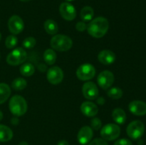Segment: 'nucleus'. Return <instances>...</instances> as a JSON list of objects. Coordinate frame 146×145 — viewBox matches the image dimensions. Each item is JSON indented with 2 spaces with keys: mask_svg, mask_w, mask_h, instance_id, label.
Returning <instances> with one entry per match:
<instances>
[{
  "mask_svg": "<svg viewBox=\"0 0 146 145\" xmlns=\"http://www.w3.org/2000/svg\"><path fill=\"white\" fill-rule=\"evenodd\" d=\"M88 145H108L106 141L102 138H96L90 142Z\"/></svg>",
  "mask_w": 146,
  "mask_h": 145,
  "instance_id": "29",
  "label": "nucleus"
},
{
  "mask_svg": "<svg viewBox=\"0 0 146 145\" xmlns=\"http://www.w3.org/2000/svg\"><path fill=\"white\" fill-rule=\"evenodd\" d=\"M115 54L110 50H103L98 53V59L104 65H110L115 62Z\"/></svg>",
  "mask_w": 146,
  "mask_h": 145,
  "instance_id": "16",
  "label": "nucleus"
},
{
  "mask_svg": "<svg viewBox=\"0 0 146 145\" xmlns=\"http://www.w3.org/2000/svg\"><path fill=\"white\" fill-rule=\"evenodd\" d=\"M11 95L10 87L4 82L0 83V104H3L8 100Z\"/></svg>",
  "mask_w": 146,
  "mask_h": 145,
  "instance_id": "20",
  "label": "nucleus"
},
{
  "mask_svg": "<svg viewBox=\"0 0 146 145\" xmlns=\"http://www.w3.org/2000/svg\"><path fill=\"white\" fill-rule=\"evenodd\" d=\"M9 107L11 113L17 117L24 115L28 109V105L26 100L19 95L11 97L9 102Z\"/></svg>",
  "mask_w": 146,
  "mask_h": 145,
  "instance_id": "2",
  "label": "nucleus"
},
{
  "mask_svg": "<svg viewBox=\"0 0 146 145\" xmlns=\"http://www.w3.org/2000/svg\"><path fill=\"white\" fill-rule=\"evenodd\" d=\"M101 136L106 141H113L118 138L121 134V128L116 124L109 123L103 127L101 129Z\"/></svg>",
  "mask_w": 146,
  "mask_h": 145,
  "instance_id": "5",
  "label": "nucleus"
},
{
  "mask_svg": "<svg viewBox=\"0 0 146 145\" xmlns=\"http://www.w3.org/2000/svg\"><path fill=\"white\" fill-rule=\"evenodd\" d=\"M145 132L144 124L140 120L131 122L128 125L126 132L128 136L132 139H138L143 136Z\"/></svg>",
  "mask_w": 146,
  "mask_h": 145,
  "instance_id": "6",
  "label": "nucleus"
},
{
  "mask_svg": "<svg viewBox=\"0 0 146 145\" xmlns=\"http://www.w3.org/2000/svg\"><path fill=\"white\" fill-rule=\"evenodd\" d=\"M13 137V132L9 127L0 125V142H6L11 140Z\"/></svg>",
  "mask_w": 146,
  "mask_h": 145,
  "instance_id": "18",
  "label": "nucleus"
},
{
  "mask_svg": "<svg viewBox=\"0 0 146 145\" xmlns=\"http://www.w3.org/2000/svg\"><path fill=\"white\" fill-rule=\"evenodd\" d=\"M66 1H74V0H66Z\"/></svg>",
  "mask_w": 146,
  "mask_h": 145,
  "instance_id": "37",
  "label": "nucleus"
},
{
  "mask_svg": "<svg viewBox=\"0 0 146 145\" xmlns=\"http://www.w3.org/2000/svg\"><path fill=\"white\" fill-rule=\"evenodd\" d=\"M93 136L94 132L92 128L89 126H84L78 131L77 139L81 145H85L89 143L93 138Z\"/></svg>",
  "mask_w": 146,
  "mask_h": 145,
  "instance_id": "13",
  "label": "nucleus"
},
{
  "mask_svg": "<svg viewBox=\"0 0 146 145\" xmlns=\"http://www.w3.org/2000/svg\"><path fill=\"white\" fill-rule=\"evenodd\" d=\"M44 27L47 34L50 35H55L58 31V26L55 21L52 19H47L44 22Z\"/></svg>",
  "mask_w": 146,
  "mask_h": 145,
  "instance_id": "19",
  "label": "nucleus"
},
{
  "mask_svg": "<svg viewBox=\"0 0 146 145\" xmlns=\"http://www.w3.org/2000/svg\"><path fill=\"white\" fill-rule=\"evenodd\" d=\"M114 145H133L132 142L128 139H121L117 140Z\"/></svg>",
  "mask_w": 146,
  "mask_h": 145,
  "instance_id": "31",
  "label": "nucleus"
},
{
  "mask_svg": "<svg viewBox=\"0 0 146 145\" xmlns=\"http://www.w3.org/2000/svg\"><path fill=\"white\" fill-rule=\"evenodd\" d=\"M112 117L117 124L123 125L126 120V114L121 108H115L112 112Z\"/></svg>",
  "mask_w": 146,
  "mask_h": 145,
  "instance_id": "17",
  "label": "nucleus"
},
{
  "mask_svg": "<svg viewBox=\"0 0 146 145\" xmlns=\"http://www.w3.org/2000/svg\"><path fill=\"white\" fill-rule=\"evenodd\" d=\"M46 78L52 85H58L64 79V72L58 66L51 67L47 71Z\"/></svg>",
  "mask_w": 146,
  "mask_h": 145,
  "instance_id": "10",
  "label": "nucleus"
},
{
  "mask_svg": "<svg viewBox=\"0 0 146 145\" xmlns=\"http://www.w3.org/2000/svg\"><path fill=\"white\" fill-rule=\"evenodd\" d=\"M109 23L107 18L99 16L91 20L87 25V31L88 34L96 38L104 36L108 32Z\"/></svg>",
  "mask_w": 146,
  "mask_h": 145,
  "instance_id": "1",
  "label": "nucleus"
},
{
  "mask_svg": "<svg viewBox=\"0 0 146 145\" xmlns=\"http://www.w3.org/2000/svg\"><path fill=\"white\" fill-rule=\"evenodd\" d=\"M20 72L22 75L25 77H29L31 76L35 72V68L34 66L30 63H24L19 68Z\"/></svg>",
  "mask_w": 146,
  "mask_h": 145,
  "instance_id": "23",
  "label": "nucleus"
},
{
  "mask_svg": "<svg viewBox=\"0 0 146 145\" xmlns=\"http://www.w3.org/2000/svg\"><path fill=\"white\" fill-rule=\"evenodd\" d=\"M44 58L48 65H54L56 61V53L53 49L48 48L44 51Z\"/></svg>",
  "mask_w": 146,
  "mask_h": 145,
  "instance_id": "22",
  "label": "nucleus"
},
{
  "mask_svg": "<svg viewBox=\"0 0 146 145\" xmlns=\"http://www.w3.org/2000/svg\"><path fill=\"white\" fill-rule=\"evenodd\" d=\"M1 33H0V41H1Z\"/></svg>",
  "mask_w": 146,
  "mask_h": 145,
  "instance_id": "38",
  "label": "nucleus"
},
{
  "mask_svg": "<svg viewBox=\"0 0 146 145\" xmlns=\"http://www.w3.org/2000/svg\"><path fill=\"white\" fill-rule=\"evenodd\" d=\"M27 86V82L25 79L22 78H17L11 82V87L14 90L17 91H21L25 89Z\"/></svg>",
  "mask_w": 146,
  "mask_h": 145,
  "instance_id": "24",
  "label": "nucleus"
},
{
  "mask_svg": "<svg viewBox=\"0 0 146 145\" xmlns=\"http://www.w3.org/2000/svg\"><path fill=\"white\" fill-rule=\"evenodd\" d=\"M96 75V69L93 65L85 63L80 65L76 71V76L79 80L87 81L94 78Z\"/></svg>",
  "mask_w": 146,
  "mask_h": 145,
  "instance_id": "7",
  "label": "nucleus"
},
{
  "mask_svg": "<svg viewBox=\"0 0 146 145\" xmlns=\"http://www.w3.org/2000/svg\"><path fill=\"white\" fill-rule=\"evenodd\" d=\"M3 119V113L1 110H0V121Z\"/></svg>",
  "mask_w": 146,
  "mask_h": 145,
  "instance_id": "35",
  "label": "nucleus"
},
{
  "mask_svg": "<svg viewBox=\"0 0 146 145\" xmlns=\"http://www.w3.org/2000/svg\"><path fill=\"white\" fill-rule=\"evenodd\" d=\"M91 127L92 128V129L94 130H98L101 128L102 126V122H101V119L98 117H94L92 118L91 121Z\"/></svg>",
  "mask_w": 146,
  "mask_h": 145,
  "instance_id": "28",
  "label": "nucleus"
},
{
  "mask_svg": "<svg viewBox=\"0 0 146 145\" xmlns=\"http://www.w3.org/2000/svg\"><path fill=\"white\" fill-rule=\"evenodd\" d=\"M18 43V39L17 37L14 35H10L7 36L5 40V45L9 49H11L16 47Z\"/></svg>",
  "mask_w": 146,
  "mask_h": 145,
  "instance_id": "26",
  "label": "nucleus"
},
{
  "mask_svg": "<svg viewBox=\"0 0 146 145\" xmlns=\"http://www.w3.org/2000/svg\"><path fill=\"white\" fill-rule=\"evenodd\" d=\"M50 44L53 49L64 52L71 49L73 45V41L68 36L57 34L52 37Z\"/></svg>",
  "mask_w": 146,
  "mask_h": 145,
  "instance_id": "3",
  "label": "nucleus"
},
{
  "mask_svg": "<svg viewBox=\"0 0 146 145\" xmlns=\"http://www.w3.org/2000/svg\"><path fill=\"white\" fill-rule=\"evenodd\" d=\"M76 28L78 31L80 32H83L85 31L87 28V25L84 21H78L76 24Z\"/></svg>",
  "mask_w": 146,
  "mask_h": 145,
  "instance_id": "30",
  "label": "nucleus"
},
{
  "mask_svg": "<svg viewBox=\"0 0 146 145\" xmlns=\"http://www.w3.org/2000/svg\"><path fill=\"white\" fill-rule=\"evenodd\" d=\"M36 44V41L34 37H28L26 38L23 41V46L27 49L33 48Z\"/></svg>",
  "mask_w": 146,
  "mask_h": 145,
  "instance_id": "27",
  "label": "nucleus"
},
{
  "mask_svg": "<svg viewBox=\"0 0 146 145\" xmlns=\"http://www.w3.org/2000/svg\"><path fill=\"white\" fill-rule=\"evenodd\" d=\"M57 145H69L68 142L66 140H61L58 142V143L57 144Z\"/></svg>",
  "mask_w": 146,
  "mask_h": 145,
  "instance_id": "32",
  "label": "nucleus"
},
{
  "mask_svg": "<svg viewBox=\"0 0 146 145\" xmlns=\"http://www.w3.org/2000/svg\"><path fill=\"white\" fill-rule=\"evenodd\" d=\"M80 16H81V18L83 21H91L94 16V11L92 7L86 6L81 9Z\"/></svg>",
  "mask_w": 146,
  "mask_h": 145,
  "instance_id": "21",
  "label": "nucleus"
},
{
  "mask_svg": "<svg viewBox=\"0 0 146 145\" xmlns=\"http://www.w3.org/2000/svg\"><path fill=\"white\" fill-rule=\"evenodd\" d=\"M82 92L84 98L93 100L98 98L99 91L97 85L93 82H87L82 87Z\"/></svg>",
  "mask_w": 146,
  "mask_h": 145,
  "instance_id": "12",
  "label": "nucleus"
},
{
  "mask_svg": "<svg viewBox=\"0 0 146 145\" xmlns=\"http://www.w3.org/2000/svg\"><path fill=\"white\" fill-rule=\"evenodd\" d=\"M130 112L137 116H143L146 115V103L141 100H133L128 105Z\"/></svg>",
  "mask_w": 146,
  "mask_h": 145,
  "instance_id": "14",
  "label": "nucleus"
},
{
  "mask_svg": "<svg viewBox=\"0 0 146 145\" xmlns=\"http://www.w3.org/2000/svg\"><path fill=\"white\" fill-rule=\"evenodd\" d=\"M19 145H29V144L27 142H24V141H23V142H20V143L19 144Z\"/></svg>",
  "mask_w": 146,
  "mask_h": 145,
  "instance_id": "34",
  "label": "nucleus"
},
{
  "mask_svg": "<svg viewBox=\"0 0 146 145\" xmlns=\"http://www.w3.org/2000/svg\"><path fill=\"white\" fill-rule=\"evenodd\" d=\"M97 82L98 85L104 90H108L112 86L114 82V75L110 71H104L98 75Z\"/></svg>",
  "mask_w": 146,
  "mask_h": 145,
  "instance_id": "8",
  "label": "nucleus"
},
{
  "mask_svg": "<svg viewBox=\"0 0 146 145\" xmlns=\"http://www.w3.org/2000/svg\"><path fill=\"white\" fill-rule=\"evenodd\" d=\"M97 102H98V103L103 105V104L105 102V100H104V98H98V100H97Z\"/></svg>",
  "mask_w": 146,
  "mask_h": 145,
  "instance_id": "33",
  "label": "nucleus"
},
{
  "mask_svg": "<svg viewBox=\"0 0 146 145\" xmlns=\"http://www.w3.org/2000/svg\"><path fill=\"white\" fill-rule=\"evenodd\" d=\"M20 1H30V0H20Z\"/></svg>",
  "mask_w": 146,
  "mask_h": 145,
  "instance_id": "36",
  "label": "nucleus"
},
{
  "mask_svg": "<svg viewBox=\"0 0 146 145\" xmlns=\"http://www.w3.org/2000/svg\"><path fill=\"white\" fill-rule=\"evenodd\" d=\"M81 111L84 115L89 117H94L98 114V108L95 103L86 101L81 104Z\"/></svg>",
  "mask_w": 146,
  "mask_h": 145,
  "instance_id": "15",
  "label": "nucleus"
},
{
  "mask_svg": "<svg viewBox=\"0 0 146 145\" xmlns=\"http://www.w3.org/2000/svg\"><path fill=\"white\" fill-rule=\"evenodd\" d=\"M27 58V53L23 48H15L8 54L7 57V63L10 65H19L26 61Z\"/></svg>",
  "mask_w": 146,
  "mask_h": 145,
  "instance_id": "4",
  "label": "nucleus"
},
{
  "mask_svg": "<svg viewBox=\"0 0 146 145\" xmlns=\"http://www.w3.org/2000/svg\"><path fill=\"white\" fill-rule=\"evenodd\" d=\"M8 28L10 32L14 35L19 34L24 28L23 19L18 15L11 16L8 21Z\"/></svg>",
  "mask_w": 146,
  "mask_h": 145,
  "instance_id": "9",
  "label": "nucleus"
},
{
  "mask_svg": "<svg viewBox=\"0 0 146 145\" xmlns=\"http://www.w3.org/2000/svg\"><path fill=\"white\" fill-rule=\"evenodd\" d=\"M107 94H108V96L111 99L118 100L122 98L123 91L121 88H118V87H113V88L108 89Z\"/></svg>",
  "mask_w": 146,
  "mask_h": 145,
  "instance_id": "25",
  "label": "nucleus"
},
{
  "mask_svg": "<svg viewBox=\"0 0 146 145\" xmlns=\"http://www.w3.org/2000/svg\"><path fill=\"white\" fill-rule=\"evenodd\" d=\"M59 12L62 18L66 21H73L76 17V10L71 4L64 2L60 5Z\"/></svg>",
  "mask_w": 146,
  "mask_h": 145,
  "instance_id": "11",
  "label": "nucleus"
}]
</instances>
